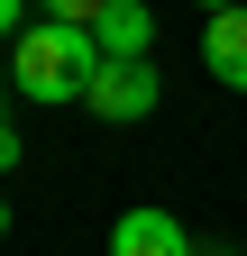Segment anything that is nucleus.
<instances>
[{
  "mask_svg": "<svg viewBox=\"0 0 247 256\" xmlns=\"http://www.w3.org/2000/svg\"><path fill=\"white\" fill-rule=\"evenodd\" d=\"M101 74V37L92 28H55V18H37V28H18V46H10V82L28 92V101H82V82Z\"/></svg>",
  "mask_w": 247,
  "mask_h": 256,
  "instance_id": "1",
  "label": "nucleus"
},
{
  "mask_svg": "<svg viewBox=\"0 0 247 256\" xmlns=\"http://www.w3.org/2000/svg\"><path fill=\"white\" fill-rule=\"evenodd\" d=\"M156 101H165L156 55H146V64H119V55H101V74L82 82V110H92V119H110V128H138Z\"/></svg>",
  "mask_w": 247,
  "mask_h": 256,
  "instance_id": "2",
  "label": "nucleus"
},
{
  "mask_svg": "<svg viewBox=\"0 0 247 256\" xmlns=\"http://www.w3.org/2000/svg\"><path fill=\"white\" fill-rule=\"evenodd\" d=\"M110 256H192V238H183V220H174V210L138 202V210H119V220H110Z\"/></svg>",
  "mask_w": 247,
  "mask_h": 256,
  "instance_id": "3",
  "label": "nucleus"
},
{
  "mask_svg": "<svg viewBox=\"0 0 247 256\" xmlns=\"http://www.w3.org/2000/svg\"><path fill=\"white\" fill-rule=\"evenodd\" d=\"M202 64H210V82H220V92H247V10L202 18Z\"/></svg>",
  "mask_w": 247,
  "mask_h": 256,
  "instance_id": "4",
  "label": "nucleus"
},
{
  "mask_svg": "<svg viewBox=\"0 0 247 256\" xmlns=\"http://www.w3.org/2000/svg\"><path fill=\"white\" fill-rule=\"evenodd\" d=\"M92 37H101V55H119V64H146V46H156V10H146V0H110V10L92 18Z\"/></svg>",
  "mask_w": 247,
  "mask_h": 256,
  "instance_id": "5",
  "label": "nucleus"
},
{
  "mask_svg": "<svg viewBox=\"0 0 247 256\" xmlns=\"http://www.w3.org/2000/svg\"><path fill=\"white\" fill-rule=\"evenodd\" d=\"M110 0H37V18H55V28H92Z\"/></svg>",
  "mask_w": 247,
  "mask_h": 256,
  "instance_id": "6",
  "label": "nucleus"
},
{
  "mask_svg": "<svg viewBox=\"0 0 247 256\" xmlns=\"http://www.w3.org/2000/svg\"><path fill=\"white\" fill-rule=\"evenodd\" d=\"M18 28H28V0H0V46H18Z\"/></svg>",
  "mask_w": 247,
  "mask_h": 256,
  "instance_id": "7",
  "label": "nucleus"
},
{
  "mask_svg": "<svg viewBox=\"0 0 247 256\" xmlns=\"http://www.w3.org/2000/svg\"><path fill=\"white\" fill-rule=\"evenodd\" d=\"M0 174H18V128H10V110H0Z\"/></svg>",
  "mask_w": 247,
  "mask_h": 256,
  "instance_id": "8",
  "label": "nucleus"
},
{
  "mask_svg": "<svg viewBox=\"0 0 247 256\" xmlns=\"http://www.w3.org/2000/svg\"><path fill=\"white\" fill-rule=\"evenodd\" d=\"M192 10H202V18H220V10H247V0H192Z\"/></svg>",
  "mask_w": 247,
  "mask_h": 256,
  "instance_id": "9",
  "label": "nucleus"
},
{
  "mask_svg": "<svg viewBox=\"0 0 247 256\" xmlns=\"http://www.w3.org/2000/svg\"><path fill=\"white\" fill-rule=\"evenodd\" d=\"M10 92H18V82H10V46H0V101H10Z\"/></svg>",
  "mask_w": 247,
  "mask_h": 256,
  "instance_id": "10",
  "label": "nucleus"
},
{
  "mask_svg": "<svg viewBox=\"0 0 247 256\" xmlns=\"http://www.w3.org/2000/svg\"><path fill=\"white\" fill-rule=\"evenodd\" d=\"M0 238H10V192H0Z\"/></svg>",
  "mask_w": 247,
  "mask_h": 256,
  "instance_id": "11",
  "label": "nucleus"
},
{
  "mask_svg": "<svg viewBox=\"0 0 247 256\" xmlns=\"http://www.w3.org/2000/svg\"><path fill=\"white\" fill-rule=\"evenodd\" d=\"M192 256H238V247H192Z\"/></svg>",
  "mask_w": 247,
  "mask_h": 256,
  "instance_id": "12",
  "label": "nucleus"
}]
</instances>
